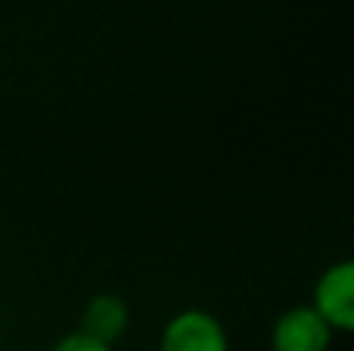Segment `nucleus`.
Here are the masks:
<instances>
[{
    "mask_svg": "<svg viewBox=\"0 0 354 351\" xmlns=\"http://www.w3.org/2000/svg\"><path fill=\"white\" fill-rule=\"evenodd\" d=\"M128 321H131L128 305L118 296H112V292H100L81 311V333L103 342V345H112L128 330Z\"/></svg>",
    "mask_w": 354,
    "mask_h": 351,
    "instance_id": "4",
    "label": "nucleus"
},
{
    "mask_svg": "<svg viewBox=\"0 0 354 351\" xmlns=\"http://www.w3.org/2000/svg\"><path fill=\"white\" fill-rule=\"evenodd\" d=\"M333 336L336 333L326 327V321L311 305H299V308H289L286 314L277 317L274 330H270V348L274 351H326Z\"/></svg>",
    "mask_w": 354,
    "mask_h": 351,
    "instance_id": "3",
    "label": "nucleus"
},
{
    "mask_svg": "<svg viewBox=\"0 0 354 351\" xmlns=\"http://www.w3.org/2000/svg\"><path fill=\"white\" fill-rule=\"evenodd\" d=\"M311 308L326 321L333 333H351L354 330V265L339 261L330 265L314 283Z\"/></svg>",
    "mask_w": 354,
    "mask_h": 351,
    "instance_id": "1",
    "label": "nucleus"
},
{
    "mask_svg": "<svg viewBox=\"0 0 354 351\" xmlns=\"http://www.w3.org/2000/svg\"><path fill=\"white\" fill-rule=\"evenodd\" d=\"M159 351H230V342H227V330L218 317L189 308L165 323Z\"/></svg>",
    "mask_w": 354,
    "mask_h": 351,
    "instance_id": "2",
    "label": "nucleus"
},
{
    "mask_svg": "<svg viewBox=\"0 0 354 351\" xmlns=\"http://www.w3.org/2000/svg\"><path fill=\"white\" fill-rule=\"evenodd\" d=\"M50 351H112V345H103V342H97V339H91V336H84L78 330V333H68V336H62L59 342H56Z\"/></svg>",
    "mask_w": 354,
    "mask_h": 351,
    "instance_id": "5",
    "label": "nucleus"
}]
</instances>
